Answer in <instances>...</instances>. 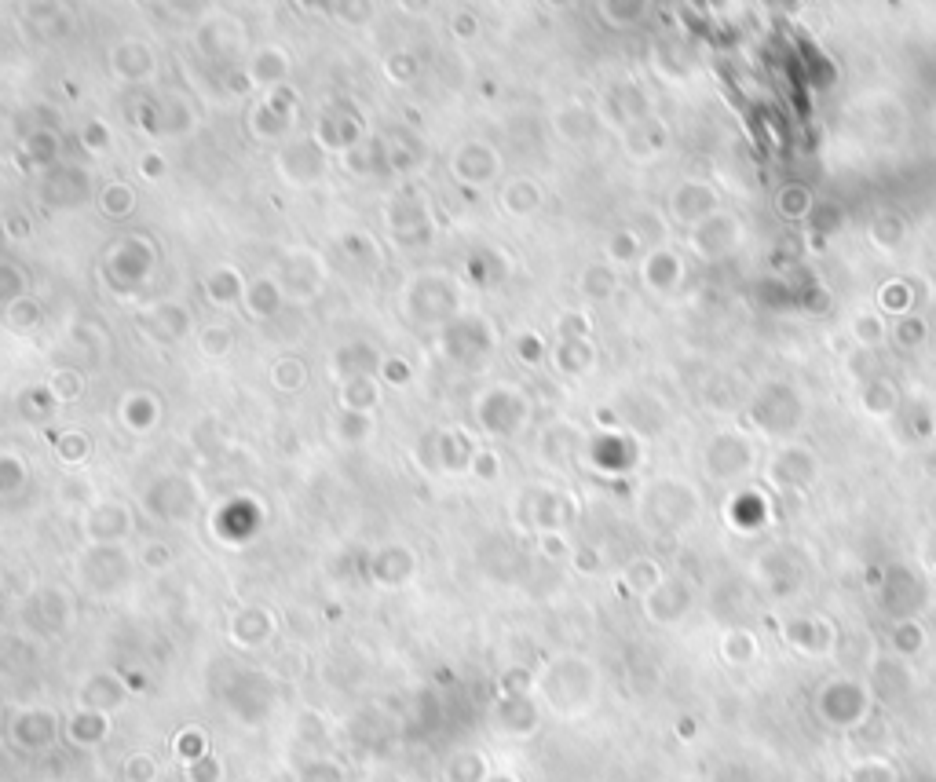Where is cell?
<instances>
[{
	"label": "cell",
	"instance_id": "19",
	"mask_svg": "<svg viewBox=\"0 0 936 782\" xmlns=\"http://www.w3.org/2000/svg\"><path fill=\"white\" fill-rule=\"evenodd\" d=\"M713 205H717V198H713V191L706 187V183H681L670 198L673 220H681V223L706 220V216L713 212Z\"/></svg>",
	"mask_w": 936,
	"mask_h": 782
},
{
	"label": "cell",
	"instance_id": "8",
	"mask_svg": "<svg viewBox=\"0 0 936 782\" xmlns=\"http://www.w3.org/2000/svg\"><path fill=\"white\" fill-rule=\"evenodd\" d=\"M479 424L494 435H512L520 432L527 421V399L516 388H490L483 391V399L476 402Z\"/></svg>",
	"mask_w": 936,
	"mask_h": 782
},
{
	"label": "cell",
	"instance_id": "57",
	"mask_svg": "<svg viewBox=\"0 0 936 782\" xmlns=\"http://www.w3.org/2000/svg\"><path fill=\"white\" fill-rule=\"evenodd\" d=\"M516 351H520L527 362H538L542 359V340L534 337V333H523V337L516 340Z\"/></svg>",
	"mask_w": 936,
	"mask_h": 782
},
{
	"label": "cell",
	"instance_id": "40",
	"mask_svg": "<svg viewBox=\"0 0 936 782\" xmlns=\"http://www.w3.org/2000/svg\"><path fill=\"white\" fill-rule=\"evenodd\" d=\"M607 253H611L615 264H633V260H640V253H644V238H640L637 231H618V234H611Z\"/></svg>",
	"mask_w": 936,
	"mask_h": 782
},
{
	"label": "cell",
	"instance_id": "48",
	"mask_svg": "<svg viewBox=\"0 0 936 782\" xmlns=\"http://www.w3.org/2000/svg\"><path fill=\"white\" fill-rule=\"evenodd\" d=\"M344 253L355 256V260H362V256H370V264H377V249H373V238L366 231H348L341 238Z\"/></svg>",
	"mask_w": 936,
	"mask_h": 782
},
{
	"label": "cell",
	"instance_id": "13",
	"mask_svg": "<svg viewBox=\"0 0 936 782\" xmlns=\"http://www.w3.org/2000/svg\"><path fill=\"white\" fill-rule=\"evenodd\" d=\"M739 220L735 216H728V212H710L706 220H699V227L692 231V245L695 253L702 256V260H717V256L732 253L735 245H739Z\"/></svg>",
	"mask_w": 936,
	"mask_h": 782
},
{
	"label": "cell",
	"instance_id": "42",
	"mask_svg": "<svg viewBox=\"0 0 936 782\" xmlns=\"http://www.w3.org/2000/svg\"><path fill=\"white\" fill-rule=\"evenodd\" d=\"M904 234H907V223L900 220V216H893V212L878 216L874 227H871V238L882 245V249H896V245L904 242Z\"/></svg>",
	"mask_w": 936,
	"mask_h": 782
},
{
	"label": "cell",
	"instance_id": "54",
	"mask_svg": "<svg viewBox=\"0 0 936 782\" xmlns=\"http://www.w3.org/2000/svg\"><path fill=\"white\" fill-rule=\"evenodd\" d=\"M468 465H472V472H476V476H483V479H494V476H498V457L490 454V450H476Z\"/></svg>",
	"mask_w": 936,
	"mask_h": 782
},
{
	"label": "cell",
	"instance_id": "44",
	"mask_svg": "<svg viewBox=\"0 0 936 782\" xmlns=\"http://www.w3.org/2000/svg\"><path fill=\"white\" fill-rule=\"evenodd\" d=\"M22 483H26V465H22V457L0 454V497L22 490Z\"/></svg>",
	"mask_w": 936,
	"mask_h": 782
},
{
	"label": "cell",
	"instance_id": "14",
	"mask_svg": "<svg viewBox=\"0 0 936 782\" xmlns=\"http://www.w3.org/2000/svg\"><path fill=\"white\" fill-rule=\"evenodd\" d=\"M311 136L319 139L330 154H348V150H355L362 143V125H359V117L344 114V110H330V114H322L319 121H315V132H311Z\"/></svg>",
	"mask_w": 936,
	"mask_h": 782
},
{
	"label": "cell",
	"instance_id": "24",
	"mask_svg": "<svg viewBox=\"0 0 936 782\" xmlns=\"http://www.w3.org/2000/svg\"><path fill=\"white\" fill-rule=\"evenodd\" d=\"M275 633V618L264 611V607H245L231 625V636L242 647H260L267 644V636Z\"/></svg>",
	"mask_w": 936,
	"mask_h": 782
},
{
	"label": "cell",
	"instance_id": "59",
	"mask_svg": "<svg viewBox=\"0 0 936 782\" xmlns=\"http://www.w3.org/2000/svg\"><path fill=\"white\" fill-rule=\"evenodd\" d=\"M922 333H926V326H922L918 318H911V322H900V329H896L900 344H918V340H922Z\"/></svg>",
	"mask_w": 936,
	"mask_h": 782
},
{
	"label": "cell",
	"instance_id": "52",
	"mask_svg": "<svg viewBox=\"0 0 936 782\" xmlns=\"http://www.w3.org/2000/svg\"><path fill=\"white\" fill-rule=\"evenodd\" d=\"M81 143H85L92 154H99L103 147H110V132L107 125H99V121H88L85 128H81Z\"/></svg>",
	"mask_w": 936,
	"mask_h": 782
},
{
	"label": "cell",
	"instance_id": "31",
	"mask_svg": "<svg viewBox=\"0 0 936 782\" xmlns=\"http://www.w3.org/2000/svg\"><path fill=\"white\" fill-rule=\"evenodd\" d=\"M377 402H381L377 377H351V381H341V410L370 413Z\"/></svg>",
	"mask_w": 936,
	"mask_h": 782
},
{
	"label": "cell",
	"instance_id": "5",
	"mask_svg": "<svg viewBox=\"0 0 936 782\" xmlns=\"http://www.w3.org/2000/svg\"><path fill=\"white\" fill-rule=\"evenodd\" d=\"M81 582L99 596H114L132 582V556L125 545H92L81 556Z\"/></svg>",
	"mask_w": 936,
	"mask_h": 782
},
{
	"label": "cell",
	"instance_id": "28",
	"mask_svg": "<svg viewBox=\"0 0 936 782\" xmlns=\"http://www.w3.org/2000/svg\"><path fill=\"white\" fill-rule=\"evenodd\" d=\"M22 154H26L33 165L52 169V165H59V158H63V139L55 136L52 128H33L30 136L22 139Z\"/></svg>",
	"mask_w": 936,
	"mask_h": 782
},
{
	"label": "cell",
	"instance_id": "56",
	"mask_svg": "<svg viewBox=\"0 0 936 782\" xmlns=\"http://www.w3.org/2000/svg\"><path fill=\"white\" fill-rule=\"evenodd\" d=\"M176 746H180V753H183V757H187L191 764H194V761H202V757H205V739H202V731H194V735H180V742H176Z\"/></svg>",
	"mask_w": 936,
	"mask_h": 782
},
{
	"label": "cell",
	"instance_id": "2",
	"mask_svg": "<svg viewBox=\"0 0 936 782\" xmlns=\"http://www.w3.org/2000/svg\"><path fill=\"white\" fill-rule=\"evenodd\" d=\"M154 267H158L154 242L143 234H128V238H117L107 256L99 260V275L107 278L110 289H117V293H132L154 275Z\"/></svg>",
	"mask_w": 936,
	"mask_h": 782
},
{
	"label": "cell",
	"instance_id": "32",
	"mask_svg": "<svg viewBox=\"0 0 936 782\" xmlns=\"http://www.w3.org/2000/svg\"><path fill=\"white\" fill-rule=\"evenodd\" d=\"M289 70V59L286 52H278V48H267V52H260L253 59V66H249V81L260 88H275L282 77H286Z\"/></svg>",
	"mask_w": 936,
	"mask_h": 782
},
{
	"label": "cell",
	"instance_id": "35",
	"mask_svg": "<svg viewBox=\"0 0 936 782\" xmlns=\"http://www.w3.org/2000/svg\"><path fill=\"white\" fill-rule=\"evenodd\" d=\"M271 384H275L278 391H286V395L304 388V384H308V366H304V359H297V355L275 359V366H271Z\"/></svg>",
	"mask_w": 936,
	"mask_h": 782
},
{
	"label": "cell",
	"instance_id": "38",
	"mask_svg": "<svg viewBox=\"0 0 936 782\" xmlns=\"http://www.w3.org/2000/svg\"><path fill=\"white\" fill-rule=\"evenodd\" d=\"M776 205H779V212H783L787 220H801V216H809V212H812V194L805 191L801 183H787V187L779 191Z\"/></svg>",
	"mask_w": 936,
	"mask_h": 782
},
{
	"label": "cell",
	"instance_id": "33",
	"mask_svg": "<svg viewBox=\"0 0 936 782\" xmlns=\"http://www.w3.org/2000/svg\"><path fill=\"white\" fill-rule=\"evenodd\" d=\"M66 735L74 742H81V746H96V742L107 739V713H99V709H81L70 724H66Z\"/></svg>",
	"mask_w": 936,
	"mask_h": 782
},
{
	"label": "cell",
	"instance_id": "11",
	"mask_svg": "<svg viewBox=\"0 0 936 782\" xmlns=\"http://www.w3.org/2000/svg\"><path fill=\"white\" fill-rule=\"evenodd\" d=\"M249 132H253L260 143H286V139H293V128H297V103L289 99V103H278V92L275 88H267V96L260 99V103L253 106V114H249Z\"/></svg>",
	"mask_w": 936,
	"mask_h": 782
},
{
	"label": "cell",
	"instance_id": "51",
	"mask_svg": "<svg viewBox=\"0 0 936 782\" xmlns=\"http://www.w3.org/2000/svg\"><path fill=\"white\" fill-rule=\"evenodd\" d=\"M59 454H63V461H85L88 439L81 432H66L63 439H59Z\"/></svg>",
	"mask_w": 936,
	"mask_h": 782
},
{
	"label": "cell",
	"instance_id": "39",
	"mask_svg": "<svg viewBox=\"0 0 936 782\" xmlns=\"http://www.w3.org/2000/svg\"><path fill=\"white\" fill-rule=\"evenodd\" d=\"M85 391V381H81V373L70 370V366H63V370H55L52 377H48V395H52L55 402H70L77 399Z\"/></svg>",
	"mask_w": 936,
	"mask_h": 782
},
{
	"label": "cell",
	"instance_id": "20",
	"mask_svg": "<svg viewBox=\"0 0 936 782\" xmlns=\"http://www.w3.org/2000/svg\"><path fill=\"white\" fill-rule=\"evenodd\" d=\"M147 326L154 329V337L161 340H183L187 333H191V311L183 304H176V300H161V304H154L147 311Z\"/></svg>",
	"mask_w": 936,
	"mask_h": 782
},
{
	"label": "cell",
	"instance_id": "34",
	"mask_svg": "<svg viewBox=\"0 0 936 782\" xmlns=\"http://www.w3.org/2000/svg\"><path fill=\"white\" fill-rule=\"evenodd\" d=\"M121 417H125V424L132 428V432H150L154 428V421H158V402H154V395H143V391H136V395H128L125 406H121Z\"/></svg>",
	"mask_w": 936,
	"mask_h": 782
},
{
	"label": "cell",
	"instance_id": "53",
	"mask_svg": "<svg viewBox=\"0 0 936 782\" xmlns=\"http://www.w3.org/2000/svg\"><path fill=\"white\" fill-rule=\"evenodd\" d=\"M169 545H161V541H150V545H143V567H150V571H161V567H169Z\"/></svg>",
	"mask_w": 936,
	"mask_h": 782
},
{
	"label": "cell",
	"instance_id": "36",
	"mask_svg": "<svg viewBox=\"0 0 936 782\" xmlns=\"http://www.w3.org/2000/svg\"><path fill=\"white\" fill-rule=\"evenodd\" d=\"M556 121V132L567 139V143H582V139H589L593 136V128H596V121H593V114H585L582 106H571V110H560V114L553 117Z\"/></svg>",
	"mask_w": 936,
	"mask_h": 782
},
{
	"label": "cell",
	"instance_id": "58",
	"mask_svg": "<svg viewBox=\"0 0 936 782\" xmlns=\"http://www.w3.org/2000/svg\"><path fill=\"white\" fill-rule=\"evenodd\" d=\"M139 172H143V180H158V176H165V161L158 154H143L139 158Z\"/></svg>",
	"mask_w": 936,
	"mask_h": 782
},
{
	"label": "cell",
	"instance_id": "23",
	"mask_svg": "<svg viewBox=\"0 0 936 782\" xmlns=\"http://www.w3.org/2000/svg\"><path fill=\"white\" fill-rule=\"evenodd\" d=\"M154 494H165V501H147L150 512L161 519H183L194 508V487H187L180 476H165L158 479Z\"/></svg>",
	"mask_w": 936,
	"mask_h": 782
},
{
	"label": "cell",
	"instance_id": "12",
	"mask_svg": "<svg viewBox=\"0 0 936 782\" xmlns=\"http://www.w3.org/2000/svg\"><path fill=\"white\" fill-rule=\"evenodd\" d=\"M132 530V512L121 501H96L85 516V534L92 545H121Z\"/></svg>",
	"mask_w": 936,
	"mask_h": 782
},
{
	"label": "cell",
	"instance_id": "26",
	"mask_svg": "<svg viewBox=\"0 0 936 782\" xmlns=\"http://www.w3.org/2000/svg\"><path fill=\"white\" fill-rule=\"evenodd\" d=\"M501 209L509 216H531L542 209V187L534 180H509L501 187Z\"/></svg>",
	"mask_w": 936,
	"mask_h": 782
},
{
	"label": "cell",
	"instance_id": "21",
	"mask_svg": "<svg viewBox=\"0 0 936 782\" xmlns=\"http://www.w3.org/2000/svg\"><path fill=\"white\" fill-rule=\"evenodd\" d=\"M384 161L392 165L395 172H414L421 161H425V143L414 136V132H406V128H395V132H388L384 136Z\"/></svg>",
	"mask_w": 936,
	"mask_h": 782
},
{
	"label": "cell",
	"instance_id": "1",
	"mask_svg": "<svg viewBox=\"0 0 936 782\" xmlns=\"http://www.w3.org/2000/svg\"><path fill=\"white\" fill-rule=\"evenodd\" d=\"M403 311L414 322L447 326L450 318L461 315L458 278L447 275V271H417L403 289Z\"/></svg>",
	"mask_w": 936,
	"mask_h": 782
},
{
	"label": "cell",
	"instance_id": "22",
	"mask_svg": "<svg viewBox=\"0 0 936 782\" xmlns=\"http://www.w3.org/2000/svg\"><path fill=\"white\" fill-rule=\"evenodd\" d=\"M245 282H249V278H245L238 267L220 264V267H213V271L205 275V286L202 289H205V296H209L216 307H234V304H242Z\"/></svg>",
	"mask_w": 936,
	"mask_h": 782
},
{
	"label": "cell",
	"instance_id": "17",
	"mask_svg": "<svg viewBox=\"0 0 936 782\" xmlns=\"http://www.w3.org/2000/svg\"><path fill=\"white\" fill-rule=\"evenodd\" d=\"M381 362L384 359L377 355V348L366 344V340H351V344L333 351V373H337L341 381H351V377H377Z\"/></svg>",
	"mask_w": 936,
	"mask_h": 782
},
{
	"label": "cell",
	"instance_id": "43",
	"mask_svg": "<svg viewBox=\"0 0 936 782\" xmlns=\"http://www.w3.org/2000/svg\"><path fill=\"white\" fill-rule=\"evenodd\" d=\"M37 318H41V307H37V300H30V296H19L15 304L4 307V322H8L11 329H33Z\"/></svg>",
	"mask_w": 936,
	"mask_h": 782
},
{
	"label": "cell",
	"instance_id": "30",
	"mask_svg": "<svg viewBox=\"0 0 936 782\" xmlns=\"http://www.w3.org/2000/svg\"><path fill=\"white\" fill-rule=\"evenodd\" d=\"M410 571H414V556H410L406 545L384 549L381 556H377V563H373V574L381 578V585H403L406 578H410Z\"/></svg>",
	"mask_w": 936,
	"mask_h": 782
},
{
	"label": "cell",
	"instance_id": "47",
	"mask_svg": "<svg viewBox=\"0 0 936 782\" xmlns=\"http://www.w3.org/2000/svg\"><path fill=\"white\" fill-rule=\"evenodd\" d=\"M852 337L860 340V344H878V340L885 337V326H882V318L874 315V311H860V315L852 318Z\"/></svg>",
	"mask_w": 936,
	"mask_h": 782
},
{
	"label": "cell",
	"instance_id": "60",
	"mask_svg": "<svg viewBox=\"0 0 936 782\" xmlns=\"http://www.w3.org/2000/svg\"><path fill=\"white\" fill-rule=\"evenodd\" d=\"M0 249H4V227H0Z\"/></svg>",
	"mask_w": 936,
	"mask_h": 782
},
{
	"label": "cell",
	"instance_id": "29",
	"mask_svg": "<svg viewBox=\"0 0 936 782\" xmlns=\"http://www.w3.org/2000/svg\"><path fill=\"white\" fill-rule=\"evenodd\" d=\"M578 289H582V296L589 300V304H604V300H611V296L618 293V275L615 267L607 264H589L582 271V278H578Z\"/></svg>",
	"mask_w": 936,
	"mask_h": 782
},
{
	"label": "cell",
	"instance_id": "50",
	"mask_svg": "<svg viewBox=\"0 0 936 782\" xmlns=\"http://www.w3.org/2000/svg\"><path fill=\"white\" fill-rule=\"evenodd\" d=\"M556 333L564 340H585V333H589V318L582 315V311H567V315H560V322H556Z\"/></svg>",
	"mask_w": 936,
	"mask_h": 782
},
{
	"label": "cell",
	"instance_id": "41",
	"mask_svg": "<svg viewBox=\"0 0 936 782\" xmlns=\"http://www.w3.org/2000/svg\"><path fill=\"white\" fill-rule=\"evenodd\" d=\"M556 362H560V370H567V373H582V370H589L593 351H589V344H585V340H560Z\"/></svg>",
	"mask_w": 936,
	"mask_h": 782
},
{
	"label": "cell",
	"instance_id": "49",
	"mask_svg": "<svg viewBox=\"0 0 936 782\" xmlns=\"http://www.w3.org/2000/svg\"><path fill=\"white\" fill-rule=\"evenodd\" d=\"M125 775H128V782H154V775H158V764H154V757H150V753H136V757H128Z\"/></svg>",
	"mask_w": 936,
	"mask_h": 782
},
{
	"label": "cell",
	"instance_id": "18",
	"mask_svg": "<svg viewBox=\"0 0 936 782\" xmlns=\"http://www.w3.org/2000/svg\"><path fill=\"white\" fill-rule=\"evenodd\" d=\"M8 735L11 742H19L22 750H41L55 735V717L44 713V709H22L19 717H11Z\"/></svg>",
	"mask_w": 936,
	"mask_h": 782
},
{
	"label": "cell",
	"instance_id": "15",
	"mask_svg": "<svg viewBox=\"0 0 936 782\" xmlns=\"http://www.w3.org/2000/svg\"><path fill=\"white\" fill-rule=\"evenodd\" d=\"M286 300H289V296H286V289H282V282H278L275 271H271V275H253L249 282H245L242 307L249 311V318H256V322L275 318L278 311H282V304H286Z\"/></svg>",
	"mask_w": 936,
	"mask_h": 782
},
{
	"label": "cell",
	"instance_id": "7",
	"mask_svg": "<svg viewBox=\"0 0 936 782\" xmlns=\"http://www.w3.org/2000/svg\"><path fill=\"white\" fill-rule=\"evenodd\" d=\"M447 169L461 187H483V183H490L501 172V158L498 150L483 143V139H465V143L450 150Z\"/></svg>",
	"mask_w": 936,
	"mask_h": 782
},
{
	"label": "cell",
	"instance_id": "3",
	"mask_svg": "<svg viewBox=\"0 0 936 782\" xmlns=\"http://www.w3.org/2000/svg\"><path fill=\"white\" fill-rule=\"evenodd\" d=\"M275 172L293 187V191H308V187L326 180V172H330V150L322 147L315 136L286 139V143L278 147Z\"/></svg>",
	"mask_w": 936,
	"mask_h": 782
},
{
	"label": "cell",
	"instance_id": "16",
	"mask_svg": "<svg viewBox=\"0 0 936 782\" xmlns=\"http://www.w3.org/2000/svg\"><path fill=\"white\" fill-rule=\"evenodd\" d=\"M681 275H684V260L673 253V249H666V245H651L648 253H644L640 278H644V286L648 289H655V293H670V289H677Z\"/></svg>",
	"mask_w": 936,
	"mask_h": 782
},
{
	"label": "cell",
	"instance_id": "37",
	"mask_svg": "<svg viewBox=\"0 0 936 782\" xmlns=\"http://www.w3.org/2000/svg\"><path fill=\"white\" fill-rule=\"evenodd\" d=\"M333 432H337L341 443H362V439H370V432H373L370 413L341 410V417H337V424H333Z\"/></svg>",
	"mask_w": 936,
	"mask_h": 782
},
{
	"label": "cell",
	"instance_id": "27",
	"mask_svg": "<svg viewBox=\"0 0 936 782\" xmlns=\"http://www.w3.org/2000/svg\"><path fill=\"white\" fill-rule=\"evenodd\" d=\"M114 74L121 81H150L154 74V55L143 44H125L114 52Z\"/></svg>",
	"mask_w": 936,
	"mask_h": 782
},
{
	"label": "cell",
	"instance_id": "6",
	"mask_svg": "<svg viewBox=\"0 0 936 782\" xmlns=\"http://www.w3.org/2000/svg\"><path fill=\"white\" fill-rule=\"evenodd\" d=\"M278 282L286 289L289 300H311L319 296L322 282H326V264H322L319 253L311 249H289L282 260H278Z\"/></svg>",
	"mask_w": 936,
	"mask_h": 782
},
{
	"label": "cell",
	"instance_id": "25",
	"mask_svg": "<svg viewBox=\"0 0 936 782\" xmlns=\"http://www.w3.org/2000/svg\"><path fill=\"white\" fill-rule=\"evenodd\" d=\"M96 205L99 212L107 216V220H128L132 212H136V187L125 180H114V183H103L96 194Z\"/></svg>",
	"mask_w": 936,
	"mask_h": 782
},
{
	"label": "cell",
	"instance_id": "9",
	"mask_svg": "<svg viewBox=\"0 0 936 782\" xmlns=\"http://www.w3.org/2000/svg\"><path fill=\"white\" fill-rule=\"evenodd\" d=\"M388 234L399 249H417L432 238V220H428V205L417 194H399L388 205Z\"/></svg>",
	"mask_w": 936,
	"mask_h": 782
},
{
	"label": "cell",
	"instance_id": "10",
	"mask_svg": "<svg viewBox=\"0 0 936 782\" xmlns=\"http://www.w3.org/2000/svg\"><path fill=\"white\" fill-rule=\"evenodd\" d=\"M88 194H92V176H88L81 165H52L44 169L41 180V201L48 209H74V205H85Z\"/></svg>",
	"mask_w": 936,
	"mask_h": 782
},
{
	"label": "cell",
	"instance_id": "4",
	"mask_svg": "<svg viewBox=\"0 0 936 782\" xmlns=\"http://www.w3.org/2000/svg\"><path fill=\"white\" fill-rule=\"evenodd\" d=\"M494 348V326L483 315H454L439 333V351L458 366H476L479 359H487Z\"/></svg>",
	"mask_w": 936,
	"mask_h": 782
},
{
	"label": "cell",
	"instance_id": "55",
	"mask_svg": "<svg viewBox=\"0 0 936 782\" xmlns=\"http://www.w3.org/2000/svg\"><path fill=\"white\" fill-rule=\"evenodd\" d=\"M377 373H381L388 384H406V381H410V366H406L403 359H384Z\"/></svg>",
	"mask_w": 936,
	"mask_h": 782
},
{
	"label": "cell",
	"instance_id": "45",
	"mask_svg": "<svg viewBox=\"0 0 936 782\" xmlns=\"http://www.w3.org/2000/svg\"><path fill=\"white\" fill-rule=\"evenodd\" d=\"M234 344L231 329L227 326H209L198 333V348H202V355H209V359H220V355H227Z\"/></svg>",
	"mask_w": 936,
	"mask_h": 782
},
{
	"label": "cell",
	"instance_id": "46",
	"mask_svg": "<svg viewBox=\"0 0 936 782\" xmlns=\"http://www.w3.org/2000/svg\"><path fill=\"white\" fill-rule=\"evenodd\" d=\"M22 289H26V275H22V267L4 264V260H0V307L15 304V300L22 296Z\"/></svg>",
	"mask_w": 936,
	"mask_h": 782
}]
</instances>
